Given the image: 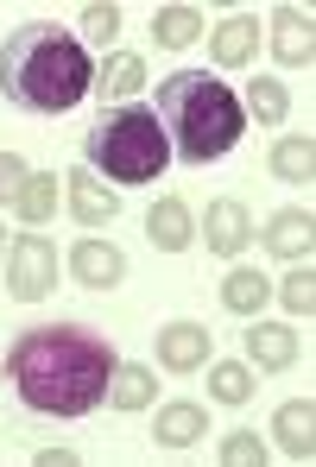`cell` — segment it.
<instances>
[{
    "label": "cell",
    "mask_w": 316,
    "mask_h": 467,
    "mask_svg": "<svg viewBox=\"0 0 316 467\" xmlns=\"http://www.w3.org/2000/svg\"><path fill=\"white\" fill-rule=\"evenodd\" d=\"M70 272H77V285H89V291H114V285L127 278V259H121V246H108V240H77Z\"/></svg>",
    "instance_id": "cell-10"
},
{
    "label": "cell",
    "mask_w": 316,
    "mask_h": 467,
    "mask_svg": "<svg viewBox=\"0 0 316 467\" xmlns=\"http://www.w3.org/2000/svg\"><path fill=\"white\" fill-rule=\"evenodd\" d=\"M108 404H114V410H146V404H153V367L114 360V379H108Z\"/></svg>",
    "instance_id": "cell-20"
},
{
    "label": "cell",
    "mask_w": 316,
    "mask_h": 467,
    "mask_svg": "<svg viewBox=\"0 0 316 467\" xmlns=\"http://www.w3.org/2000/svg\"><path fill=\"white\" fill-rule=\"evenodd\" d=\"M279 304H285L291 316H311L316 310V272H311V259H298V272L279 285Z\"/></svg>",
    "instance_id": "cell-25"
},
{
    "label": "cell",
    "mask_w": 316,
    "mask_h": 467,
    "mask_svg": "<svg viewBox=\"0 0 316 467\" xmlns=\"http://www.w3.org/2000/svg\"><path fill=\"white\" fill-rule=\"evenodd\" d=\"M153 114L164 127V146L184 164H216L240 146L247 133V108L228 82L203 77V70H177L153 88Z\"/></svg>",
    "instance_id": "cell-3"
},
{
    "label": "cell",
    "mask_w": 316,
    "mask_h": 467,
    "mask_svg": "<svg viewBox=\"0 0 316 467\" xmlns=\"http://www.w3.org/2000/svg\"><path fill=\"white\" fill-rule=\"evenodd\" d=\"M95 88H101V101L127 108V101L146 88V57H133V51H114V57L95 70Z\"/></svg>",
    "instance_id": "cell-16"
},
{
    "label": "cell",
    "mask_w": 316,
    "mask_h": 467,
    "mask_svg": "<svg viewBox=\"0 0 316 467\" xmlns=\"http://www.w3.org/2000/svg\"><path fill=\"white\" fill-rule=\"evenodd\" d=\"M253 45H259V19H253V13H235V19H222V26L209 32L216 70H247V64H253Z\"/></svg>",
    "instance_id": "cell-11"
},
{
    "label": "cell",
    "mask_w": 316,
    "mask_h": 467,
    "mask_svg": "<svg viewBox=\"0 0 316 467\" xmlns=\"http://www.w3.org/2000/svg\"><path fill=\"white\" fill-rule=\"evenodd\" d=\"M51 285H58V253H51V240H45V234H19V240L6 246V291H13L19 304H38V297H51Z\"/></svg>",
    "instance_id": "cell-5"
},
{
    "label": "cell",
    "mask_w": 316,
    "mask_h": 467,
    "mask_svg": "<svg viewBox=\"0 0 316 467\" xmlns=\"http://www.w3.org/2000/svg\"><path fill=\"white\" fill-rule=\"evenodd\" d=\"M272 171H279L285 183H311V177H316V146H311V133H304V140H298V133H291V140H279V146H272Z\"/></svg>",
    "instance_id": "cell-23"
},
{
    "label": "cell",
    "mask_w": 316,
    "mask_h": 467,
    "mask_svg": "<svg viewBox=\"0 0 316 467\" xmlns=\"http://www.w3.org/2000/svg\"><path fill=\"white\" fill-rule=\"evenodd\" d=\"M82 164L108 183H153L158 171L171 164V146H164V127H158L153 108L127 101V108H108L89 140H82Z\"/></svg>",
    "instance_id": "cell-4"
},
{
    "label": "cell",
    "mask_w": 316,
    "mask_h": 467,
    "mask_svg": "<svg viewBox=\"0 0 316 467\" xmlns=\"http://www.w3.org/2000/svg\"><path fill=\"white\" fill-rule=\"evenodd\" d=\"M82 32H89V45H114V38H121V6H114V0L82 6Z\"/></svg>",
    "instance_id": "cell-26"
},
{
    "label": "cell",
    "mask_w": 316,
    "mask_h": 467,
    "mask_svg": "<svg viewBox=\"0 0 316 467\" xmlns=\"http://www.w3.org/2000/svg\"><path fill=\"white\" fill-rule=\"evenodd\" d=\"M32 462H38V467H77L82 455H77V449H38Z\"/></svg>",
    "instance_id": "cell-29"
},
{
    "label": "cell",
    "mask_w": 316,
    "mask_h": 467,
    "mask_svg": "<svg viewBox=\"0 0 316 467\" xmlns=\"http://www.w3.org/2000/svg\"><path fill=\"white\" fill-rule=\"evenodd\" d=\"M266 297H272V285H266V272H259V265H235V272L222 278V310L253 316Z\"/></svg>",
    "instance_id": "cell-18"
},
{
    "label": "cell",
    "mask_w": 316,
    "mask_h": 467,
    "mask_svg": "<svg viewBox=\"0 0 316 467\" xmlns=\"http://www.w3.org/2000/svg\"><path fill=\"white\" fill-rule=\"evenodd\" d=\"M259 127H285V114H291V95H285V82H272V77H253L247 82V101H240Z\"/></svg>",
    "instance_id": "cell-21"
},
{
    "label": "cell",
    "mask_w": 316,
    "mask_h": 467,
    "mask_svg": "<svg viewBox=\"0 0 316 467\" xmlns=\"http://www.w3.org/2000/svg\"><path fill=\"white\" fill-rule=\"evenodd\" d=\"M311 240H316V215L311 209H279L266 222V246L279 259H311Z\"/></svg>",
    "instance_id": "cell-14"
},
{
    "label": "cell",
    "mask_w": 316,
    "mask_h": 467,
    "mask_svg": "<svg viewBox=\"0 0 316 467\" xmlns=\"http://www.w3.org/2000/svg\"><path fill=\"white\" fill-rule=\"evenodd\" d=\"M209 354H216V335L203 322H164L158 328V367L164 373H196V367H209Z\"/></svg>",
    "instance_id": "cell-6"
},
{
    "label": "cell",
    "mask_w": 316,
    "mask_h": 467,
    "mask_svg": "<svg viewBox=\"0 0 316 467\" xmlns=\"http://www.w3.org/2000/svg\"><path fill=\"white\" fill-rule=\"evenodd\" d=\"M64 190H70V215H77L82 228H108V222L121 215V190L101 183L89 164H77V171L64 177Z\"/></svg>",
    "instance_id": "cell-7"
},
{
    "label": "cell",
    "mask_w": 316,
    "mask_h": 467,
    "mask_svg": "<svg viewBox=\"0 0 316 467\" xmlns=\"http://www.w3.org/2000/svg\"><path fill=\"white\" fill-rule=\"evenodd\" d=\"M247 360H253L259 373H285V367L298 360V335H291L285 322H253V328H247Z\"/></svg>",
    "instance_id": "cell-13"
},
{
    "label": "cell",
    "mask_w": 316,
    "mask_h": 467,
    "mask_svg": "<svg viewBox=\"0 0 316 467\" xmlns=\"http://www.w3.org/2000/svg\"><path fill=\"white\" fill-rule=\"evenodd\" d=\"M247 240H253V222H247V209H240L235 196H222V202H209V209H203V246H209V253L235 259Z\"/></svg>",
    "instance_id": "cell-9"
},
{
    "label": "cell",
    "mask_w": 316,
    "mask_h": 467,
    "mask_svg": "<svg viewBox=\"0 0 316 467\" xmlns=\"http://www.w3.org/2000/svg\"><path fill=\"white\" fill-rule=\"evenodd\" d=\"M146 234H153L158 253H184V246L196 240V222H190V209H184L177 196H158L153 215H146Z\"/></svg>",
    "instance_id": "cell-15"
},
{
    "label": "cell",
    "mask_w": 316,
    "mask_h": 467,
    "mask_svg": "<svg viewBox=\"0 0 316 467\" xmlns=\"http://www.w3.org/2000/svg\"><path fill=\"white\" fill-rule=\"evenodd\" d=\"M153 436L164 449H190L196 436H209V410L203 404H164L153 417Z\"/></svg>",
    "instance_id": "cell-17"
},
{
    "label": "cell",
    "mask_w": 316,
    "mask_h": 467,
    "mask_svg": "<svg viewBox=\"0 0 316 467\" xmlns=\"http://www.w3.org/2000/svg\"><path fill=\"white\" fill-rule=\"evenodd\" d=\"M108 379H114V348L82 322L26 328L6 348V386L38 417H89L95 404H108Z\"/></svg>",
    "instance_id": "cell-1"
},
{
    "label": "cell",
    "mask_w": 316,
    "mask_h": 467,
    "mask_svg": "<svg viewBox=\"0 0 316 467\" xmlns=\"http://www.w3.org/2000/svg\"><path fill=\"white\" fill-rule=\"evenodd\" d=\"M272 436H279V449H285L291 462H311V455H316V404H311V398H291V404H279V417H272Z\"/></svg>",
    "instance_id": "cell-12"
},
{
    "label": "cell",
    "mask_w": 316,
    "mask_h": 467,
    "mask_svg": "<svg viewBox=\"0 0 316 467\" xmlns=\"http://www.w3.org/2000/svg\"><path fill=\"white\" fill-rule=\"evenodd\" d=\"M153 38H158V51L196 45V38H203V13H196V6H158L153 13Z\"/></svg>",
    "instance_id": "cell-19"
},
{
    "label": "cell",
    "mask_w": 316,
    "mask_h": 467,
    "mask_svg": "<svg viewBox=\"0 0 316 467\" xmlns=\"http://www.w3.org/2000/svg\"><path fill=\"white\" fill-rule=\"evenodd\" d=\"M266 462V442L253 436V430H235L228 442H222V467H259Z\"/></svg>",
    "instance_id": "cell-27"
},
{
    "label": "cell",
    "mask_w": 316,
    "mask_h": 467,
    "mask_svg": "<svg viewBox=\"0 0 316 467\" xmlns=\"http://www.w3.org/2000/svg\"><path fill=\"white\" fill-rule=\"evenodd\" d=\"M6 246H13V240H6V222H0V253H6Z\"/></svg>",
    "instance_id": "cell-30"
},
{
    "label": "cell",
    "mask_w": 316,
    "mask_h": 467,
    "mask_svg": "<svg viewBox=\"0 0 316 467\" xmlns=\"http://www.w3.org/2000/svg\"><path fill=\"white\" fill-rule=\"evenodd\" d=\"M209 391H216V404H247V398H253V367L216 360V367H209Z\"/></svg>",
    "instance_id": "cell-24"
},
{
    "label": "cell",
    "mask_w": 316,
    "mask_h": 467,
    "mask_svg": "<svg viewBox=\"0 0 316 467\" xmlns=\"http://www.w3.org/2000/svg\"><path fill=\"white\" fill-rule=\"evenodd\" d=\"M272 57L285 70H311V57H316L311 6H272Z\"/></svg>",
    "instance_id": "cell-8"
},
{
    "label": "cell",
    "mask_w": 316,
    "mask_h": 467,
    "mask_svg": "<svg viewBox=\"0 0 316 467\" xmlns=\"http://www.w3.org/2000/svg\"><path fill=\"white\" fill-rule=\"evenodd\" d=\"M89 88H95V64L64 26H19L0 45V95L19 114H70Z\"/></svg>",
    "instance_id": "cell-2"
},
{
    "label": "cell",
    "mask_w": 316,
    "mask_h": 467,
    "mask_svg": "<svg viewBox=\"0 0 316 467\" xmlns=\"http://www.w3.org/2000/svg\"><path fill=\"white\" fill-rule=\"evenodd\" d=\"M26 158H13V152H0V209H19V190H26Z\"/></svg>",
    "instance_id": "cell-28"
},
{
    "label": "cell",
    "mask_w": 316,
    "mask_h": 467,
    "mask_svg": "<svg viewBox=\"0 0 316 467\" xmlns=\"http://www.w3.org/2000/svg\"><path fill=\"white\" fill-rule=\"evenodd\" d=\"M58 183H64V177H51V171H32V177H26V190H19V222L45 228V222L58 215Z\"/></svg>",
    "instance_id": "cell-22"
}]
</instances>
